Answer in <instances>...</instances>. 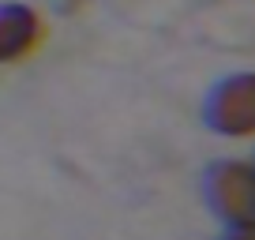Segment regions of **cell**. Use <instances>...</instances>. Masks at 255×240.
Returning a JSON list of instances; mask_svg holds the SVG:
<instances>
[{
    "label": "cell",
    "mask_w": 255,
    "mask_h": 240,
    "mask_svg": "<svg viewBox=\"0 0 255 240\" xmlns=\"http://www.w3.org/2000/svg\"><path fill=\"white\" fill-rule=\"evenodd\" d=\"M222 240H255V222H248V225H229V233H225Z\"/></svg>",
    "instance_id": "cell-4"
},
{
    "label": "cell",
    "mask_w": 255,
    "mask_h": 240,
    "mask_svg": "<svg viewBox=\"0 0 255 240\" xmlns=\"http://www.w3.org/2000/svg\"><path fill=\"white\" fill-rule=\"evenodd\" d=\"M203 120L218 135H255V72H233L207 90Z\"/></svg>",
    "instance_id": "cell-1"
},
{
    "label": "cell",
    "mask_w": 255,
    "mask_h": 240,
    "mask_svg": "<svg viewBox=\"0 0 255 240\" xmlns=\"http://www.w3.org/2000/svg\"><path fill=\"white\" fill-rule=\"evenodd\" d=\"M203 195L210 210L229 225L255 222V161H218L203 176Z\"/></svg>",
    "instance_id": "cell-2"
},
{
    "label": "cell",
    "mask_w": 255,
    "mask_h": 240,
    "mask_svg": "<svg viewBox=\"0 0 255 240\" xmlns=\"http://www.w3.org/2000/svg\"><path fill=\"white\" fill-rule=\"evenodd\" d=\"M45 38V23L26 4H0V64H19Z\"/></svg>",
    "instance_id": "cell-3"
}]
</instances>
